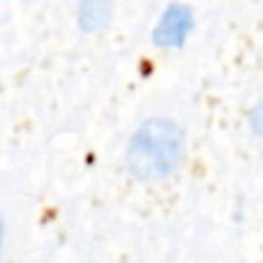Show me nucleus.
I'll return each instance as SVG.
<instances>
[{"label":"nucleus","mask_w":263,"mask_h":263,"mask_svg":"<svg viewBox=\"0 0 263 263\" xmlns=\"http://www.w3.org/2000/svg\"><path fill=\"white\" fill-rule=\"evenodd\" d=\"M109 14H111L109 0H83L79 18H81V26L86 30H100L102 26H106Z\"/></svg>","instance_id":"7ed1b4c3"},{"label":"nucleus","mask_w":263,"mask_h":263,"mask_svg":"<svg viewBox=\"0 0 263 263\" xmlns=\"http://www.w3.org/2000/svg\"><path fill=\"white\" fill-rule=\"evenodd\" d=\"M192 26V14L187 7H176L166 9V14L162 16L157 30H155V42L159 46H180L185 42L187 32Z\"/></svg>","instance_id":"f03ea898"},{"label":"nucleus","mask_w":263,"mask_h":263,"mask_svg":"<svg viewBox=\"0 0 263 263\" xmlns=\"http://www.w3.org/2000/svg\"><path fill=\"white\" fill-rule=\"evenodd\" d=\"M182 153H185L182 132L168 120H150L132 139L127 166L141 180H159L176 171Z\"/></svg>","instance_id":"f257e3e1"}]
</instances>
